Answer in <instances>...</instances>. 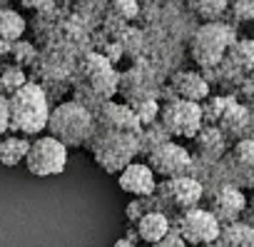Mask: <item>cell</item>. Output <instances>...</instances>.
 <instances>
[{
	"mask_svg": "<svg viewBox=\"0 0 254 247\" xmlns=\"http://www.w3.org/2000/svg\"><path fill=\"white\" fill-rule=\"evenodd\" d=\"M232 10V18L237 23H247V20H254V0H237V3L229 5Z\"/></svg>",
	"mask_w": 254,
	"mask_h": 247,
	"instance_id": "obj_24",
	"label": "cell"
},
{
	"mask_svg": "<svg viewBox=\"0 0 254 247\" xmlns=\"http://www.w3.org/2000/svg\"><path fill=\"white\" fill-rule=\"evenodd\" d=\"M25 82H28V78H25L20 65H8V68L0 70V95H3V97L15 95Z\"/></svg>",
	"mask_w": 254,
	"mask_h": 247,
	"instance_id": "obj_20",
	"label": "cell"
},
{
	"mask_svg": "<svg viewBox=\"0 0 254 247\" xmlns=\"http://www.w3.org/2000/svg\"><path fill=\"white\" fill-rule=\"evenodd\" d=\"M207 247H222V245H219V240H217V242H214V245H207Z\"/></svg>",
	"mask_w": 254,
	"mask_h": 247,
	"instance_id": "obj_33",
	"label": "cell"
},
{
	"mask_svg": "<svg viewBox=\"0 0 254 247\" xmlns=\"http://www.w3.org/2000/svg\"><path fill=\"white\" fill-rule=\"evenodd\" d=\"M192 8L207 23H219V18L224 15V10L229 8V3H224V0H197V3H192Z\"/></svg>",
	"mask_w": 254,
	"mask_h": 247,
	"instance_id": "obj_22",
	"label": "cell"
},
{
	"mask_svg": "<svg viewBox=\"0 0 254 247\" xmlns=\"http://www.w3.org/2000/svg\"><path fill=\"white\" fill-rule=\"evenodd\" d=\"M207 210L217 217L219 225H232V222H239V217L247 212V197L232 182H222L212 190Z\"/></svg>",
	"mask_w": 254,
	"mask_h": 247,
	"instance_id": "obj_10",
	"label": "cell"
},
{
	"mask_svg": "<svg viewBox=\"0 0 254 247\" xmlns=\"http://www.w3.org/2000/svg\"><path fill=\"white\" fill-rule=\"evenodd\" d=\"M219 245L222 247H254V227L244 220L232 222V225H222Z\"/></svg>",
	"mask_w": 254,
	"mask_h": 247,
	"instance_id": "obj_17",
	"label": "cell"
},
{
	"mask_svg": "<svg viewBox=\"0 0 254 247\" xmlns=\"http://www.w3.org/2000/svg\"><path fill=\"white\" fill-rule=\"evenodd\" d=\"M172 85H175V92L180 95V100L199 102V100H204V97L209 95V85H207V80H204L202 75L192 73V70L175 75Z\"/></svg>",
	"mask_w": 254,
	"mask_h": 247,
	"instance_id": "obj_14",
	"label": "cell"
},
{
	"mask_svg": "<svg viewBox=\"0 0 254 247\" xmlns=\"http://www.w3.org/2000/svg\"><path fill=\"white\" fill-rule=\"evenodd\" d=\"M10 55L23 65V63H28V60H33V58H35V50H33V45H30V43H20V40H18V43H13V53H10Z\"/></svg>",
	"mask_w": 254,
	"mask_h": 247,
	"instance_id": "obj_28",
	"label": "cell"
},
{
	"mask_svg": "<svg viewBox=\"0 0 254 247\" xmlns=\"http://www.w3.org/2000/svg\"><path fill=\"white\" fill-rule=\"evenodd\" d=\"M10 130V107H8V97L0 95V138Z\"/></svg>",
	"mask_w": 254,
	"mask_h": 247,
	"instance_id": "obj_29",
	"label": "cell"
},
{
	"mask_svg": "<svg viewBox=\"0 0 254 247\" xmlns=\"http://www.w3.org/2000/svg\"><path fill=\"white\" fill-rule=\"evenodd\" d=\"M227 163V182L234 187H254V140H239L234 150L224 158Z\"/></svg>",
	"mask_w": 254,
	"mask_h": 247,
	"instance_id": "obj_11",
	"label": "cell"
},
{
	"mask_svg": "<svg viewBox=\"0 0 254 247\" xmlns=\"http://www.w3.org/2000/svg\"><path fill=\"white\" fill-rule=\"evenodd\" d=\"M150 170L155 172V177H167V180H175V177H187L192 172V155L190 150H185L182 145H175V143H165L160 148H155L150 153Z\"/></svg>",
	"mask_w": 254,
	"mask_h": 247,
	"instance_id": "obj_8",
	"label": "cell"
},
{
	"mask_svg": "<svg viewBox=\"0 0 254 247\" xmlns=\"http://www.w3.org/2000/svg\"><path fill=\"white\" fill-rule=\"evenodd\" d=\"M95 160L100 167H105V172H122L125 167L132 165L135 153H140V138L132 133H110L102 130L95 138L92 145Z\"/></svg>",
	"mask_w": 254,
	"mask_h": 247,
	"instance_id": "obj_3",
	"label": "cell"
},
{
	"mask_svg": "<svg viewBox=\"0 0 254 247\" xmlns=\"http://www.w3.org/2000/svg\"><path fill=\"white\" fill-rule=\"evenodd\" d=\"M30 150V140L20 138V135H3L0 138V163L5 167H15L18 163H23L28 158Z\"/></svg>",
	"mask_w": 254,
	"mask_h": 247,
	"instance_id": "obj_16",
	"label": "cell"
},
{
	"mask_svg": "<svg viewBox=\"0 0 254 247\" xmlns=\"http://www.w3.org/2000/svg\"><path fill=\"white\" fill-rule=\"evenodd\" d=\"M25 33V18L18 10L0 8V43H18Z\"/></svg>",
	"mask_w": 254,
	"mask_h": 247,
	"instance_id": "obj_19",
	"label": "cell"
},
{
	"mask_svg": "<svg viewBox=\"0 0 254 247\" xmlns=\"http://www.w3.org/2000/svg\"><path fill=\"white\" fill-rule=\"evenodd\" d=\"M25 165H28V172L35 175V177L60 175L67 165V148L63 143H58L55 138H50V135L35 138L30 143Z\"/></svg>",
	"mask_w": 254,
	"mask_h": 247,
	"instance_id": "obj_6",
	"label": "cell"
},
{
	"mask_svg": "<svg viewBox=\"0 0 254 247\" xmlns=\"http://www.w3.org/2000/svg\"><path fill=\"white\" fill-rule=\"evenodd\" d=\"M120 190L130 192L135 197H152L157 190V177L145 163H132L120 172Z\"/></svg>",
	"mask_w": 254,
	"mask_h": 247,
	"instance_id": "obj_12",
	"label": "cell"
},
{
	"mask_svg": "<svg viewBox=\"0 0 254 247\" xmlns=\"http://www.w3.org/2000/svg\"><path fill=\"white\" fill-rule=\"evenodd\" d=\"M10 107V130L13 135L30 138L43 130H48V120H50V105L48 95L38 82H25L15 95L8 97Z\"/></svg>",
	"mask_w": 254,
	"mask_h": 247,
	"instance_id": "obj_1",
	"label": "cell"
},
{
	"mask_svg": "<svg viewBox=\"0 0 254 247\" xmlns=\"http://www.w3.org/2000/svg\"><path fill=\"white\" fill-rule=\"evenodd\" d=\"M202 197H204V185L197 177H192V175L165 180L155 190V200H157L160 212L170 210V212H182L185 215L190 210H197Z\"/></svg>",
	"mask_w": 254,
	"mask_h": 247,
	"instance_id": "obj_5",
	"label": "cell"
},
{
	"mask_svg": "<svg viewBox=\"0 0 254 247\" xmlns=\"http://www.w3.org/2000/svg\"><path fill=\"white\" fill-rule=\"evenodd\" d=\"M247 212H249V215H254V200H252V210H247Z\"/></svg>",
	"mask_w": 254,
	"mask_h": 247,
	"instance_id": "obj_34",
	"label": "cell"
},
{
	"mask_svg": "<svg viewBox=\"0 0 254 247\" xmlns=\"http://www.w3.org/2000/svg\"><path fill=\"white\" fill-rule=\"evenodd\" d=\"M100 122H102V130L110 133H137L140 130V120L135 115V110L125 107V105H112L105 102L100 110Z\"/></svg>",
	"mask_w": 254,
	"mask_h": 247,
	"instance_id": "obj_13",
	"label": "cell"
},
{
	"mask_svg": "<svg viewBox=\"0 0 254 247\" xmlns=\"http://www.w3.org/2000/svg\"><path fill=\"white\" fill-rule=\"evenodd\" d=\"M152 197H155V195H152ZM152 197H135L130 205H127V220H132V222L137 220V222H140L145 215H150V210H147L145 205H150Z\"/></svg>",
	"mask_w": 254,
	"mask_h": 247,
	"instance_id": "obj_26",
	"label": "cell"
},
{
	"mask_svg": "<svg viewBox=\"0 0 254 247\" xmlns=\"http://www.w3.org/2000/svg\"><path fill=\"white\" fill-rule=\"evenodd\" d=\"M232 60L244 70H254V40H239L232 48Z\"/></svg>",
	"mask_w": 254,
	"mask_h": 247,
	"instance_id": "obj_23",
	"label": "cell"
},
{
	"mask_svg": "<svg viewBox=\"0 0 254 247\" xmlns=\"http://www.w3.org/2000/svg\"><path fill=\"white\" fill-rule=\"evenodd\" d=\"M157 112H160V105H157L155 100H145V102L137 105V110H135V115H137V120H140V125H150V122L157 117Z\"/></svg>",
	"mask_w": 254,
	"mask_h": 247,
	"instance_id": "obj_27",
	"label": "cell"
},
{
	"mask_svg": "<svg viewBox=\"0 0 254 247\" xmlns=\"http://www.w3.org/2000/svg\"><path fill=\"white\" fill-rule=\"evenodd\" d=\"M194 140H197V150H199V158H202V160L217 163V160L224 158L227 140H224V133H222L219 128H202Z\"/></svg>",
	"mask_w": 254,
	"mask_h": 247,
	"instance_id": "obj_15",
	"label": "cell"
},
{
	"mask_svg": "<svg viewBox=\"0 0 254 247\" xmlns=\"http://www.w3.org/2000/svg\"><path fill=\"white\" fill-rule=\"evenodd\" d=\"M247 222H249V225L254 227V215H249V220H247Z\"/></svg>",
	"mask_w": 254,
	"mask_h": 247,
	"instance_id": "obj_32",
	"label": "cell"
},
{
	"mask_svg": "<svg viewBox=\"0 0 254 247\" xmlns=\"http://www.w3.org/2000/svg\"><path fill=\"white\" fill-rule=\"evenodd\" d=\"M162 125L170 135L177 138H197L202 130V120H204V110L199 107V102H190V100H170L162 110Z\"/></svg>",
	"mask_w": 254,
	"mask_h": 247,
	"instance_id": "obj_7",
	"label": "cell"
},
{
	"mask_svg": "<svg viewBox=\"0 0 254 247\" xmlns=\"http://www.w3.org/2000/svg\"><path fill=\"white\" fill-rule=\"evenodd\" d=\"M177 232L187 245H214L219 240L222 225L217 222V217L209 210H190L180 217L177 222Z\"/></svg>",
	"mask_w": 254,
	"mask_h": 247,
	"instance_id": "obj_9",
	"label": "cell"
},
{
	"mask_svg": "<svg viewBox=\"0 0 254 247\" xmlns=\"http://www.w3.org/2000/svg\"><path fill=\"white\" fill-rule=\"evenodd\" d=\"M249 112L242 107V105H229L224 112H222V125L229 130V133H242V130H247V125H249Z\"/></svg>",
	"mask_w": 254,
	"mask_h": 247,
	"instance_id": "obj_21",
	"label": "cell"
},
{
	"mask_svg": "<svg viewBox=\"0 0 254 247\" xmlns=\"http://www.w3.org/2000/svg\"><path fill=\"white\" fill-rule=\"evenodd\" d=\"M48 133L65 148H77L95 133V117L82 102L70 100L50 110Z\"/></svg>",
	"mask_w": 254,
	"mask_h": 247,
	"instance_id": "obj_2",
	"label": "cell"
},
{
	"mask_svg": "<svg viewBox=\"0 0 254 247\" xmlns=\"http://www.w3.org/2000/svg\"><path fill=\"white\" fill-rule=\"evenodd\" d=\"M150 247H187V242L180 237V232H177V230H175V232L170 230L160 242H155V245H150Z\"/></svg>",
	"mask_w": 254,
	"mask_h": 247,
	"instance_id": "obj_30",
	"label": "cell"
},
{
	"mask_svg": "<svg viewBox=\"0 0 254 247\" xmlns=\"http://www.w3.org/2000/svg\"><path fill=\"white\" fill-rule=\"evenodd\" d=\"M115 82H117V80H112V70H102V73L92 75V87H95L97 92H102L105 97L115 92Z\"/></svg>",
	"mask_w": 254,
	"mask_h": 247,
	"instance_id": "obj_25",
	"label": "cell"
},
{
	"mask_svg": "<svg viewBox=\"0 0 254 247\" xmlns=\"http://www.w3.org/2000/svg\"><path fill=\"white\" fill-rule=\"evenodd\" d=\"M112 247H137V245H135L132 240H127V237H122V240H117V242H115Z\"/></svg>",
	"mask_w": 254,
	"mask_h": 247,
	"instance_id": "obj_31",
	"label": "cell"
},
{
	"mask_svg": "<svg viewBox=\"0 0 254 247\" xmlns=\"http://www.w3.org/2000/svg\"><path fill=\"white\" fill-rule=\"evenodd\" d=\"M234 43H237V38H234V30L229 25H224V23H207V25H202L194 33V38L190 43V53H192L197 65L214 68L224 58L227 48H234Z\"/></svg>",
	"mask_w": 254,
	"mask_h": 247,
	"instance_id": "obj_4",
	"label": "cell"
},
{
	"mask_svg": "<svg viewBox=\"0 0 254 247\" xmlns=\"http://www.w3.org/2000/svg\"><path fill=\"white\" fill-rule=\"evenodd\" d=\"M167 232H170V217H167L165 212H150V215H145V217L137 222V235H140V240H145V242H150V245L160 242Z\"/></svg>",
	"mask_w": 254,
	"mask_h": 247,
	"instance_id": "obj_18",
	"label": "cell"
}]
</instances>
